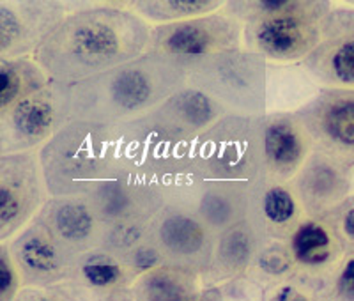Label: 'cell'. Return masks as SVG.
I'll list each match as a JSON object with an SVG mask.
<instances>
[{
	"label": "cell",
	"mask_w": 354,
	"mask_h": 301,
	"mask_svg": "<svg viewBox=\"0 0 354 301\" xmlns=\"http://www.w3.org/2000/svg\"><path fill=\"white\" fill-rule=\"evenodd\" d=\"M50 195L88 201L149 165V147L138 122L96 125L73 120L39 154Z\"/></svg>",
	"instance_id": "6da1fadb"
},
{
	"label": "cell",
	"mask_w": 354,
	"mask_h": 301,
	"mask_svg": "<svg viewBox=\"0 0 354 301\" xmlns=\"http://www.w3.org/2000/svg\"><path fill=\"white\" fill-rule=\"evenodd\" d=\"M151 28L131 9H78L53 28L32 59L52 80L75 85L147 53Z\"/></svg>",
	"instance_id": "7a4b0ae2"
},
{
	"label": "cell",
	"mask_w": 354,
	"mask_h": 301,
	"mask_svg": "<svg viewBox=\"0 0 354 301\" xmlns=\"http://www.w3.org/2000/svg\"><path fill=\"white\" fill-rule=\"evenodd\" d=\"M186 59L147 52L69 87L73 120L126 125L144 119L186 85Z\"/></svg>",
	"instance_id": "3957f363"
},
{
	"label": "cell",
	"mask_w": 354,
	"mask_h": 301,
	"mask_svg": "<svg viewBox=\"0 0 354 301\" xmlns=\"http://www.w3.org/2000/svg\"><path fill=\"white\" fill-rule=\"evenodd\" d=\"M330 2H229L225 12L243 24V46L266 60H305L321 41Z\"/></svg>",
	"instance_id": "277c9868"
},
{
	"label": "cell",
	"mask_w": 354,
	"mask_h": 301,
	"mask_svg": "<svg viewBox=\"0 0 354 301\" xmlns=\"http://www.w3.org/2000/svg\"><path fill=\"white\" fill-rule=\"evenodd\" d=\"M186 85L229 112L259 117L266 107V59L248 50L186 59Z\"/></svg>",
	"instance_id": "5b68a950"
},
{
	"label": "cell",
	"mask_w": 354,
	"mask_h": 301,
	"mask_svg": "<svg viewBox=\"0 0 354 301\" xmlns=\"http://www.w3.org/2000/svg\"><path fill=\"white\" fill-rule=\"evenodd\" d=\"M192 149V163L202 177L223 185L250 183L262 170L261 117H223L198 135Z\"/></svg>",
	"instance_id": "8992f818"
},
{
	"label": "cell",
	"mask_w": 354,
	"mask_h": 301,
	"mask_svg": "<svg viewBox=\"0 0 354 301\" xmlns=\"http://www.w3.org/2000/svg\"><path fill=\"white\" fill-rule=\"evenodd\" d=\"M71 122L69 87L50 80L48 85L24 98L0 117L2 156L30 153L34 147L52 140Z\"/></svg>",
	"instance_id": "52a82bcc"
},
{
	"label": "cell",
	"mask_w": 354,
	"mask_h": 301,
	"mask_svg": "<svg viewBox=\"0 0 354 301\" xmlns=\"http://www.w3.org/2000/svg\"><path fill=\"white\" fill-rule=\"evenodd\" d=\"M241 46L243 24L223 9L205 17L153 25L147 52L189 59L234 52Z\"/></svg>",
	"instance_id": "ba28073f"
},
{
	"label": "cell",
	"mask_w": 354,
	"mask_h": 301,
	"mask_svg": "<svg viewBox=\"0 0 354 301\" xmlns=\"http://www.w3.org/2000/svg\"><path fill=\"white\" fill-rule=\"evenodd\" d=\"M294 113L315 153L354 169V89H321Z\"/></svg>",
	"instance_id": "9c48e42d"
},
{
	"label": "cell",
	"mask_w": 354,
	"mask_h": 301,
	"mask_svg": "<svg viewBox=\"0 0 354 301\" xmlns=\"http://www.w3.org/2000/svg\"><path fill=\"white\" fill-rule=\"evenodd\" d=\"M41 160L36 154L2 156L0 165V239L17 236L43 209L46 192Z\"/></svg>",
	"instance_id": "30bf717a"
},
{
	"label": "cell",
	"mask_w": 354,
	"mask_h": 301,
	"mask_svg": "<svg viewBox=\"0 0 354 301\" xmlns=\"http://www.w3.org/2000/svg\"><path fill=\"white\" fill-rule=\"evenodd\" d=\"M321 89H354V9H331L321 41L301 62Z\"/></svg>",
	"instance_id": "8fae6325"
},
{
	"label": "cell",
	"mask_w": 354,
	"mask_h": 301,
	"mask_svg": "<svg viewBox=\"0 0 354 301\" xmlns=\"http://www.w3.org/2000/svg\"><path fill=\"white\" fill-rule=\"evenodd\" d=\"M66 17L64 4L59 2H0L2 60L34 55Z\"/></svg>",
	"instance_id": "7c38bea8"
},
{
	"label": "cell",
	"mask_w": 354,
	"mask_h": 301,
	"mask_svg": "<svg viewBox=\"0 0 354 301\" xmlns=\"http://www.w3.org/2000/svg\"><path fill=\"white\" fill-rule=\"evenodd\" d=\"M262 172L273 181L296 176L308 160L312 140L296 113L271 112L261 117Z\"/></svg>",
	"instance_id": "4fadbf2b"
},
{
	"label": "cell",
	"mask_w": 354,
	"mask_h": 301,
	"mask_svg": "<svg viewBox=\"0 0 354 301\" xmlns=\"http://www.w3.org/2000/svg\"><path fill=\"white\" fill-rule=\"evenodd\" d=\"M351 170L321 153H314L298 172V193L310 217L326 218L349 199Z\"/></svg>",
	"instance_id": "5bb4252c"
},
{
	"label": "cell",
	"mask_w": 354,
	"mask_h": 301,
	"mask_svg": "<svg viewBox=\"0 0 354 301\" xmlns=\"http://www.w3.org/2000/svg\"><path fill=\"white\" fill-rule=\"evenodd\" d=\"M37 220L48 227L59 243L75 255L93 248L101 239H106L100 232V224H105L87 201L78 197H53L44 204L37 215Z\"/></svg>",
	"instance_id": "9a60e30c"
},
{
	"label": "cell",
	"mask_w": 354,
	"mask_h": 301,
	"mask_svg": "<svg viewBox=\"0 0 354 301\" xmlns=\"http://www.w3.org/2000/svg\"><path fill=\"white\" fill-rule=\"evenodd\" d=\"M9 250L17 259L18 266L28 277L34 278L55 277V275L62 273L77 257L62 243H59L48 230V227L37 218H34L12 239Z\"/></svg>",
	"instance_id": "2e32d148"
},
{
	"label": "cell",
	"mask_w": 354,
	"mask_h": 301,
	"mask_svg": "<svg viewBox=\"0 0 354 301\" xmlns=\"http://www.w3.org/2000/svg\"><path fill=\"white\" fill-rule=\"evenodd\" d=\"M52 78L36 60L27 57L0 62V107L8 110L24 98L48 85Z\"/></svg>",
	"instance_id": "e0dca14e"
},
{
	"label": "cell",
	"mask_w": 354,
	"mask_h": 301,
	"mask_svg": "<svg viewBox=\"0 0 354 301\" xmlns=\"http://www.w3.org/2000/svg\"><path fill=\"white\" fill-rule=\"evenodd\" d=\"M342 245L333 230L326 225L308 220L301 224L290 236L292 257L305 266H321L337 257Z\"/></svg>",
	"instance_id": "ac0fdd59"
},
{
	"label": "cell",
	"mask_w": 354,
	"mask_h": 301,
	"mask_svg": "<svg viewBox=\"0 0 354 301\" xmlns=\"http://www.w3.org/2000/svg\"><path fill=\"white\" fill-rule=\"evenodd\" d=\"M129 6H131V11L137 12L147 24L165 25L213 15L220 11L221 2H216V0H144V2H131Z\"/></svg>",
	"instance_id": "d6986e66"
},
{
	"label": "cell",
	"mask_w": 354,
	"mask_h": 301,
	"mask_svg": "<svg viewBox=\"0 0 354 301\" xmlns=\"http://www.w3.org/2000/svg\"><path fill=\"white\" fill-rule=\"evenodd\" d=\"M204 225L185 215L165 218L160 225L158 243L174 257H194L204 250L207 243Z\"/></svg>",
	"instance_id": "ffe728a7"
},
{
	"label": "cell",
	"mask_w": 354,
	"mask_h": 301,
	"mask_svg": "<svg viewBox=\"0 0 354 301\" xmlns=\"http://www.w3.org/2000/svg\"><path fill=\"white\" fill-rule=\"evenodd\" d=\"M262 217L268 225L286 229L296 218V201L289 190L282 185H273L262 195Z\"/></svg>",
	"instance_id": "44dd1931"
},
{
	"label": "cell",
	"mask_w": 354,
	"mask_h": 301,
	"mask_svg": "<svg viewBox=\"0 0 354 301\" xmlns=\"http://www.w3.org/2000/svg\"><path fill=\"white\" fill-rule=\"evenodd\" d=\"M145 291L151 301H192L188 287L169 271L147 275Z\"/></svg>",
	"instance_id": "7402d4cb"
},
{
	"label": "cell",
	"mask_w": 354,
	"mask_h": 301,
	"mask_svg": "<svg viewBox=\"0 0 354 301\" xmlns=\"http://www.w3.org/2000/svg\"><path fill=\"white\" fill-rule=\"evenodd\" d=\"M80 273L94 287H106L122 277L121 266L105 255H93L80 264Z\"/></svg>",
	"instance_id": "603a6c76"
},
{
	"label": "cell",
	"mask_w": 354,
	"mask_h": 301,
	"mask_svg": "<svg viewBox=\"0 0 354 301\" xmlns=\"http://www.w3.org/2000/svg\"><path fill=\"white\" fill-rule=\"evenodd\" d=\"M331 218L330 225L335 236L340 241L342 248L351 250V255L354 253V197H349L346 202L338 206L333 213L328 215Z\"/></svg>",
	"instance_id": "cb8c5ba5"
},
{
	"label": "cell",
	"mask_w": 354,
	"mask_h": 301,
	"mask_svg": "<svg viewBox=\"0 0 354 301\" xmlns=\"http://www.w3.org/2000/svg\"><path fill=\"white\" fill-rule=\"evenodd\" d=\"M17 289V273L11 262V250L6 245L0 248V294L2 301H11L12 293Z\"/></svg>",
	"instance_id": "d4e9b609"
},
{
	"label": "cell",
	"mask_w": 354,
	"mask_h": 301,
	"mask_svg": "<svg viewBox=\"0 0 354 301\" xmlns=\"http://www.w3.org/2000/svg\"><path fill=\"white\" fill-rule=\"evenodd\" d=\"M337 291L342 301H354V253L349 255L338 275Z\"/></svg>",
	"instance_id": "484cf974"
},
{
	"label": "cell",
	"mask_w": 354,
	"mask_h": 301,
	"mask_svg": "<svg viewBox=\"0 0 354 301\" xmlns=\"http://www.w3.org/2000/svg\"><path fill=\"white\" fill-rule=\"evenodd\" d=\"M158 252L154 248H147V246H140V248L135 250V253H133V264L137 266V268L140 269H149L153 268L154 264L158 262Z\"/></svg>",
	"instance_id": "4316f807"
},
{
	"label": "cell",
	"mask_w": 354,
	"mask_h": 301,
	"mask_svg": "<svg viewBox=\"0 0 354 301\" xmlns=\"http://www.w3.org/2000/svg\"><path fill=\"white\" fill-rule=\"evenodd\" d=\"M274 301H306V298L301 293L294 289V287H283L280 293H278L277 300Z\"/></svg>",
	"instance_id": "83f0119b"
},
{
	"label": "cell",
	"mask_w": 354,
	"mask_h": 301,
	"mask_svg": "<svg viewBox=\"0 0 354 301\" xmlns=\"http://www.w3.org/2000/svg\"><path fill=\"white\" fill-rule=\"evenodd\" d=\"M32 301H53V300H48V298H36V300Z\"/></svg>",
	"instance_id": "f1b7e54d"
}]
</instances>
